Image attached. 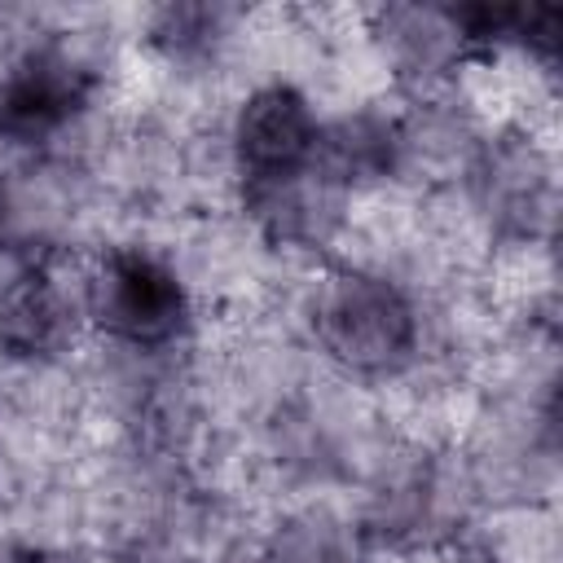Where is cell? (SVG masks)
<instances>
[{"mask_svg": "<svg viewBox=\"0 0 563 563\" xmlns=\"http://www.w3.org/2000/svg\"><path fill=\"white\" fill-rule=\"evenodd\" d=\"M303 347L356 391L400 387L431 356V308L413 282L369 260H325L299 303Z\"/></svg>", "mask_w": 563, "mask_h": 563, "instance_id": "obj_1", "label": "cell"}, {"mask_svg": "<svg viewBox=\"0 0 563 563\" xmlns=\"http://www.w3.org/2000/svg\"><path fill=\"white\" fill-rule=\"evenodd\" d=\"M356 484L361 497L352 501V515L383 563H427L462 545L475 510L484 506L466 449L435 440L378 444Z\"/></svg>", "mask_w": 563, "mask_h": 563, "instance_id": "obj_2", "label": "cell"}, {"mask_svg": "<svg viewBox=\"0 0 563 563\" xmlns=\"http://www.w3.org/2000/svg\"><path fill=\"white\" fill-rule=\"evenodd\" d=\"M84 330L132 361H163L189 347L198 330V295L185 268L154 242H101L79 268Z\"/></svg>", "mask_w": 563, "mask_h": 563, "instance_id": "obj_3", "label": "cell"}, {"mask_svg": "<svg viewBox=\"0 0 563 563\" xmlns=\"http://www.w3.org/2000/svg\"><path fill=\"white\" fill-rule=\"evenodd\" d=\"M453 189L479 238L497 251H537L554 233L559 158L528 119H488Z\"/></svg>", "mask_w": 563, "mask_h": 563, "instance_id": "obj_4", "label": "cell"}, {"mask_svg": "<svg viewBox=\"0 0 563 563\" xmlns=\"http://www.w3.org/2000/svg\"><path fill=\"white\" fill-rule=\"evenodd\" d=\"M106 66L66 31L31 35L0 62V150L44 158L101 106Z\"/></svg>", "mask_w": 563, "mask_h": 563, "instance_id": "obj_5", "label": "cell"}, {"mask_svg": "<svg viewBox=\"0 0 563 563\" xmlns=\"http://www.w3.org/2000/svg\"><path fill=\"white\" fill-rule=\"evenodd\" d=\"M365 44L396 97H435L462 88L466 70L488 66L471 4L391 0L365 13Z\"/></svg>", "mask_w": 563, "mask_h": 563, "instance_id": "obj_6", "label": "cell"}, {"mask_svg": "<svg viewBox=\"0 0 563 563\" xmlns=\"http://www.w3.org/2000/svg\"><path fill=\"white\" fill-rule=\"evenodd\" d=\"M321 119L325 110L317 106V97L286 75H264L242 88L224 119V158L233 189L277 185L317 167Z\"/></svg>", "mask_w": 563, "mask_h": 563, "instance_id": "obj_7", "label": "cell"}, {"mask_svg": "<svg viewBox=\"0 0 563 563\" xmlns=\"http://www.w3.org/2000/svg\"><path fill=\"white\" fill-rule=\"evenodd\" d=\"M84 308L75 268L66 273L53 251H22L0 273V365L57 369L84 343Z\"/></svg>", "mask_w": 563, "mask_h": 563, "instance_id": "obj_8", "label": "cell"}, {"mask_svg": "<svg viewBox=\"0 0 563 563\" xmlns=\"http://www.w3.org/2000/svg\"><path fill=\"white\" fill-rule=\"evenodd\" d=\"M233 202L246 220V229L277 255L286 260H308L325 264L334 260L347 224H352V202L334 180L321 176V167H308L303 176L277 180V185H255V189H233Z\"/></svg>", "mask_w": 563, "mask_h": 563, "instance_id": "obj_9", "label": "cell"}, {"mask_svg": "<svg viewBox=\"0 0 563 563\" xmlns=\"http://www.w3.org/2000/svg\"><path fill=\"white\" fill-rule=\"evenodd\" d=\"M317 167L347 198L400 185V114L396 101H361L321 119Z\"/></svg>", "mask_w": 563, "mask_h": 563, "instance_id": "obj_10", "label": "cell"}, {"mask_svg": "<svg viewBox=\"0 0 563 563\" xmlns=\"http://www.w3.org/2000/svg\"><path fill=\"white\" fill-rule=\"evenodd\" d=\"M246 13L220 0H167L145 9L141 18V48L176 79H202L229 62Z\"/></svg>", "mask_w": 563, "mask_h": 563, "instance_id": "obj_11", "label": "cell"}, {"mask_svg": "<svg viewBox=\"0 0 563 563\" xmlns=\"http://www.w3.org/2000/svg\"><path fill=\"white\" fill-rule=\"evenodd\" d=\"M260 550L273 563H383L352 506L330 493H290L268 515Z\"/></svg>", "mask_w": 563, "mask_h": 563, "instance_id": "obj_12", "label": "cell"}, {"mask_svg": "<svg viewBox=\"0 0 563 563\" xmlns=\"http://www.w3.org/2000/svg\"><path fill=\"white\" fill-rule=\"evenodd\" d=\"M22 238H26V207H22V189L18 180L0 167V264L22 255Z\"/></svg>", "mask_w": 563, "mask_h": 563, "instance_id": "obj_13", "label": "cell"}, {"mask_svg": "<svg viewBox=\"0 0 563 563\" xmlns=\"http://www.w3.org/2000/svg\"><path fill=\"white\" fill-rule=\"evenodd\" d=\"M0 563H88V559L57 541H0Z\"/></svg>", "mask_w": 563, "mask_h": 563, "instance_id": "obj_14", "label": "cell"}, {"mask_svg": "<svg viewBox=\"0 0 563 563\" xmlns=\"http://www.w3.org/2000/svg\"><path fill=\"white\" fill-rule=\"evenodd\" d=\"M427 563H501L493 550H484V545H475V541H462V545H453V550H444V554H435V559H427Z\"/></svg>", "mask_w": 563, "mask_h": 563, "instance_id": "obj_15", "label": "cell"}, {"mask_svg": "<svg viewBox=\"0 0 563 563\" xmlns=\"http://www.w3.org/2000/svg\"><path fill=\"white\" fill-rule=\"evenodd\" d=\"M216 563H273V559H268L260 545H251V550H229V554H220Z\"/></svg>", "mask_w": 563, "mask_h": 563, "instance_id": "obj_16", "label": "cell"}]
</instances>
